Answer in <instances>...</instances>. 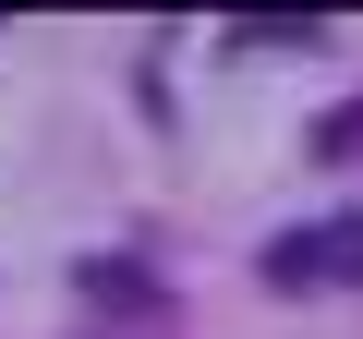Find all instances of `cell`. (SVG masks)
Wrapping results in <instances>:
<instances>
[{
    "label": "cell",
    "mask_w": 363,
    "mask_h": 339,
    "mask_svg": "<svg viewBox=\"0 0 363 339\" xmlns=\"http://www.w3.org/2000/svg\"><path fill=\"white\" fill-rule=\"evenodd\" d=\"M255 267H267L279 291H315V279H363V206H351V218H327V230H279Z\"/></svg>",
    "instance_id": "6da1fadb"
},
{
    "label": "cell",
    "mask_w": 363,
    "mask_h": 339,
    "mask_svg": "<svg viewBox=\"0 0 363 339\" xmlns=\"http://www.w3.org/2000/svg\"><path fill=\"white\" fill-rule=\"evenodd\" d=\"M85 303H109V315H157V279H145L133 255H85Z\"/></svg>",
    "instance_id": "7a4b0ae2"
}]
</instances>
